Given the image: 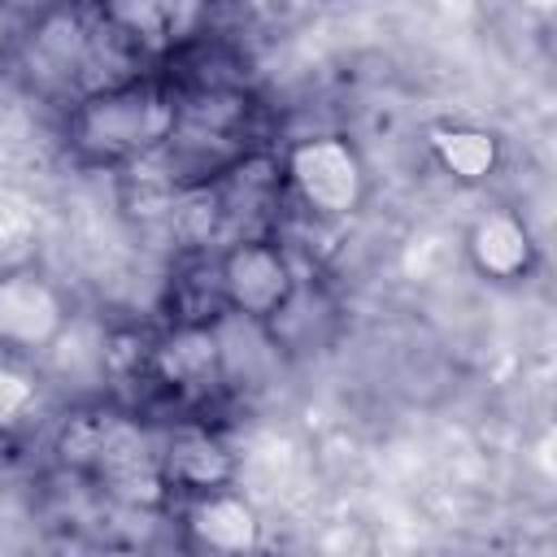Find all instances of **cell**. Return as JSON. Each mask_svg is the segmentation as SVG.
<instances>
[{
	"label": "cell",
	"instance_id": "6da1fadb",
	"mask_svg": "<svg viewBox=\"0 0 557 557\" xmlns=\"http://www.w3.org/2000/svg\"><path fill=\"white\" fill-rule=\"evenodd\" d=\"M178 122V91L161 70H139L122 83L96 87L65 109V144L78 165L131 170L157 157Z\"/></svg>",
	"mask_w": 557,
	"mask_h": 557
},
{
	"label": "cell",
	"instance_id": "7a4b0ae2",
	"mask_svg": "<svg viewBox=\"0 0 557 557\" xmlns=\"http://www.w3.org/2000/svg\"><path fill=\"white\" fill-rule=\"evenodd\" d=\"M278 165H283L287 209H296L300 218L339 226L352 213H361L370 196V170L348 135L335 131L300 135L278 152Z\"/></svg>",
	"mask_w": 557,
	"mask_h": 557
},
{
	"label": "cell",
	"instance_id": "3957f363",
	"mask_svg": "<svg viewBox=\"0 0 557 557\" xmlns=\"http://www.w3.org/2000/svg\"><path fill=\"white\" fill-rule=\"evenodd\" d=\"M213 274L226 318L248 326H265L300 283V265L278 235H248L222 244L213 252Z\"/></svg>",
	"mask_w": 557,
	"mask_h": 557
},
{
	"label": "cell",
	"instance_id": "277c9868",
	"mask_svg": "<svg viewBox=\"0 0 557 557\" xmlns=\"http://www.w3.org/2000/svg\"><path fill=\"white\" fill-rule=\"evenodd\" d=\"M74 309L65 292L35 265L0 270V357L30 361L61 344Z\"/></svg>",
	"mask_w": 557,
	"mask_h": 557
},
{
	"label": "cell",
	"instance_id": "5b68a950",
	"mask_svg": "<svg viewBox=\"0 0 557 557\" xmlns=\"http://www.w3.org/2000/svg\"><path fill=\"white\" fill-rule=\"evenodd\" d=\"M152 392L174 400L178 409H200L213 392L226 383V348H222V322L218 326H178L165 322V331L148 344V379Z\"/></svg>",
	"mask_w": 557,
	"mask_h": 557
},
{
	"label": "cell",
	"instance_id": "8992f818",
	"mask_svg": "<svg viewBox=\"0 0 557 557\" xmlns=\"http://www.w3.org/2000/svg\"><path fill=\"white\" fill-rule=\"evenodd\" d=\"M157 453L170 492L183 500L235 483V453L222 440V431L209 426V418H183L157 431Z\"/></svg>",
	"mask_w": 557,
	"mask_h": 557
},
{
	"label": "cell",
	"instance_id": "52a82bcc",
	"mask_svg": "<svg viewBox=\"0 0 557 557\" xmlns=\"http://www.w3.org/2000/svg\"><path fill=\"white\" fill-rule=\"evenodd\" d=\"M466 261L479 278L509 287V283H527L535 274L540 244L518 209L492 205L466 226Z\"/></svg>",
	"mask_w": 557,
	"mask_h": 557
},
{
	"label": "cell",
	"instance_id": "ba28073f",
	"mask_svg": "<svg viewBox=\"0 0 557 557\" xmlns=\"http://www.w3.org/2000/svg\"><path fill=\"white\" fill-rule=\"evenodd\" d=\"M183 531L205 557H252L261 548V518L252 500L231 487L183 500Z\"/></svg>",
	"mask_w": 557,
	"mask_h": 557
},
{
	"label": "cell",
	"instance_id": "9c48e42d",
	"mask_svg": "<svg viewBox=\"0 0 557 557\" xmlns=\"http://www.w3.org/2000/svg\"><path fill=\"white\" fill-rule=\"evenodd\" d=\"M426 148H431L435 165L453 183H466V187L487 183L505 161L500 135L487 131V126H474V122H440V126H431L426 131Z\"/></svg>",
	"mask_w": 557,
	"mask_h": 557
},
{
	"label": "cell",
	"instance_id": "30bf717a",
	"mask_svg": "<svg viewBox=\"0 0 557 557\" xmlns=\"http://www.w3.org/2000/svg\"><path fill=\"white\" fill-rule=\"evenodd\" d=\"M35 400H39V379L22 361L0 357V431L22 426L35 413Z\"/></svg>",
	"mask_w": 557,
	"mask_h": 557
},
{
	"label": "cell",
	"instance_id": "8fae6325",
	"mask_svg": "<svg viewBox=\"0 0 557 557\" xmlns=\"http://www.w3.org/2000/svg\"><path fill=\"white\" fill-rule=\"evenodd\" d=\"M196 557H205V553H196Z\"/></svg>",
	"mask_w": 557,
	"mask_h": 557
}]
</instances>
